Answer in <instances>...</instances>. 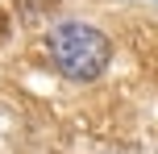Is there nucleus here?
<instances>
[{"label": "nucleus", "instance_id": "1", "mask_svg": "<svg viewBox=\"0 0 158 154\" xmlns=\"http://www.w3.org/2000/svg\"><path fill=\"white\" fill-rule=\"evenodd\" d=\"M50 54H54V67L63 75H71V79H96V75L108 67V38H104L100 29H92V25H58L54 33H50Z\"/></svg>", "mask_w": 158, "mask_h": 154}]
</instances>
